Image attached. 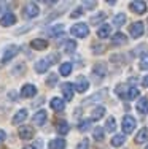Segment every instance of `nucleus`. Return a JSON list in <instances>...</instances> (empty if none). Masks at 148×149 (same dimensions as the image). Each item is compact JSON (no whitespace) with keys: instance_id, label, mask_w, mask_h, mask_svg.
Returning a JSON list of instances; mask_svg holds the SVG:
<instances>
[{"instance_id":"nucleus-1","label":"nucleus","mask_w":148,"mask_h":149,"mask_svg":"<svg viewBox=\"0 0 148 149\" xmlns=\"http://www.w3.org/2000/svg\"><path fill=\"white\" fill-rule=\"evenodd\" d=\"M38 13H40V8L35 2H27L22 8V16L26 19H32V17H37Z\"/></svg>"},{"instance_id":"nucleus-2","label":"nucleus","mask_w":148,"mask_h":149,"mask_svg":"<svg viewBox=\"0 0 148 149\" xmlns=\"http://www.w3.org/2000/svg\"><path fill=\"white\" fill-rule=\"evenodd\" d=\"M70 33H72L73 37L84 38V37H88V35H89V27H88V24L78 22V24H75V26H72V29H70Z\"/></svg>"},{"instance_id":"nucleus-3","label":"nucleus","mask_w":148,"mask_h":149,"mask_svg":"<svg viewBox=\"0 0 148 149\" xmlns=\"http://www.w3.org/2000/svg\"><path fill=\"white\" fill-rule=\"evenodd\" d=\"M54 59H58V56H51V57H48V59H40L37 63H35V72L37 73H45L49 68V65L53 63L51 60H54Z\"/></svg>"},{"instance_id":"nucleus-4","label":"nucleus","mask_w":148,"mask_h":149,"mask_svg":"<svg viewBox=\"0 0 148 149\" xmlns=\"http://www.w3.org/2000/svg\"><path fill=\"white\" fill-rule=\"evenodd\" d=\"M135 125H137V122H135V119L132 118V116H124L123 118V122H121V129H123V132L124 133H131L134 129H135Z\"/></svg>"},{"instance_id":"nucleus-5","label":"nucleus","mask_w":148,"mask_h":149,"mask_svg":"<svg viewBox=\"0 0 148 149\" xmlns=\"http://www.w3.org/2000/svg\"><path fill=\"white\" fill-rule=\"evenodd\" d=\"M18 135H19L21 140H32L34 138V129L30 125H21L19 130H18Z\"/></svg>"},{"instance_id":"nucleus-6","label":"nucleus","mask_w":148,"mask_h":149,"mask_svg":"<svg viewBox=\"0 0 148 149\" xmlns=\"http://www.w3.org/2000/svg\"><path fill=\"white\" fill-rule=\"evenodd\" d=\"M129 8H131V11L137 13V15H143L147 11V3L142 2V0H135V2L129 3Z\"/></svg>"},{"instance_id":"nucleus-7","label":"nucleus","mask_w":148,"mask_h":149,"mask_svg":"<svg viewBox=\"0 0 148 149\" xmlns=\"http://www.w3.org/2000/svg\"><path fill=\"white\" fill-rule=\"evenodd\" d=\"M129 32H131V35L134 38H140L143 35V32H145V29H143V22H140V21L134 22L132 26L129 27Z\"/></svg>"},{"instance_id":"nucleus-8","label":"nucleus","mask_w":148,"mask_h":149,"mask_svg":"<svg viewBox=\"0 0 148 149\" xmlns=\"http://www.w3.org/2000/svg\"><path fill=\"white\" fill-rule=\"evenodd\" d=\"M93 73H94V76H96V78H99V79L105 78V74H107V65H105L104 62L96 63V65L93 67Z\"/></svg>"},{"instance_id":"nucleus-9","label":"nucleus","mask_w":148,"mask_h":149,"mask_svg":"<svg viewBox=\"0 0 148 149\" xmlns=\"http://www.w3.org/2000/svg\"><path fill=\"white\" fill-rule=\"evenodd\" d=\"M35 94H37V87H35L34 84H24V86L21 87V97H24V98H30V97H34Z\"/></svg>"},{"instance_id":"nucleus-10","label":"nucleus","mask_w":148,"mask_h":149,"mask_svg":"<svg viewBox=\"0 0 148 149\" xmlns=\"http://www.w3.org/2000/svg\"><path fill=\"white\" fill-rule=\"evenodd\" d=\"M19 52V48L18 46H10L8 49H5V52H3V57H2V62H8V60H11Z\"/></svg>"},{"instance_id":"nucleus-11","label":"nucleus","mask_w":148,"mask_h":149,"mask_svg":"<svg viewBox=\"0 0 148 149\" xmlns=\"http://www.w3.org/2000/svg\"><path fill=\"white\" fill-rule=\"evenodd\" d=\"M16 22V16L13 15V13H5V15L2 16V19H0V26H3V27H10V26H13V24Z\"/></svg>"},{"instance_id":"nucleus-12","label":"nucleus","mask_w":148,"mask_h":149,"mask_svg":"<svg viewBox=\"0 0 148 149\" xmlns=\"http://www.w3.org/2000/svg\"><path fill=\"white\" fill-rule=\"evenodd\" d=\"M32 122L35 124V125H43V124L46 122V111H45V109L37 111L34 114V118H32Z\"/></svg>"},{"instance_id":"nucleus-13","label":"nucleus","mask_w":148,"mask_h":149,"mask_svg":"<svg viewBox=\"0 0 148 149\" xmlns=\"http://www.w3.org/2000/svg\"><path fill=\"white\" fill-rule=\"evenodd\" d=\"M73 87H75V86H72L70 83H64V84H62L61 89H62V94H64V98H65V100L70 102V100L73 98V92H75V91H73Z\"/></svg>"},{"instance_id":"nucleus-14","label":"nucleus","mask_w":148,"mask_h":149,"mask_svg":"<svg viewBox=\"0 0 148 149\" xmlns=\"http://www.w3.org/2000/svg\"><path fill=\"white\" fill-rule=\"evenodd\" d=\"M30 46L34 49H37V51H43V49L48 48V41L43 40V38H35V40L30 41Z\"/></svg>"},{"instance_id":"nucleus-15","label":"nucleus","mask_w":148,"mask_h":149,"mask_svg":"<svg viewBox=\"0 0 148 149\" xmlns=\"http://www.w3.org/2000/svg\"><path fill=\"white\" fill-rule=\"evenodd\" d=\"M26 119H27V109H19V111H18L16 114L13 116L11 122L15 124V125H18V124L24 122V120H26Z\"/></svg>"},{"instance_id":"nucleus-16","label":"nucleus","mask_w":148,"mask_h":149,"mask_svg":"<svg viewBox=\"0 0 148 149\" xmlns=\"http://www.w3.org/2000/svg\"><path fill=\"white\" fill-rule=\"evenodd\" d=\"M110 33H112L110 24H102V26L97 29V37L99 38H107V37H110Z\"/></svg>"},{"instance_id":"nucleus-17","label":"nucleus","mask_w":148,"mask_h":149,"mask_svg":"<svg viewBox=\"0 0 148 149\" xmlns=\"http://www.w3.org/2000/svg\"><path fill=\"white\" fill-rule=\"evenodd\" d=\"M88 87H89V81H88L86 78L80 76L78 81H76V84H75V89L78 91V92H86Z\"/></svg>"},{"instance_id":"nucleus-18","label":"nucleus","mask_w":148,"mask_h":149,"mask_svg":"<svg viewBox=\"0 0 148 149\" xmlns=\"http://www.w3.org/2000/svg\"><path fill=\"white\" fill-rule=\"evenodd\" d=\"M49 106H51L53 109H54V111H62V109H64V100H62V98H58V97H54V98H51V102H49Z\"/></svg>"},{"instance_id":"nucleus-19","label":"nucleus","mask_w":148,"mask_h":149,"mask_svg":"<svg viewBox=\"0 0 148 149\" xmlns=\"http://www.w3.org/2000/svg\"><path fill=\"white\" fill-rule=\"evenodd\" d=\"M135 108L140 114H147L148 113V98H140V100L137 102Z\"/></svg>"},{"instance_id":"nucleus-20","label":"nucleus","mask_w":148,"mask_h":149,"mask_svg":"<svg viewBox=\"0 0 148 149\" xmlns=\"http://www.w3.org/2000/svg\"><path fill=\"white\" fill-rule=\"evenodd\" d=\"M145 141H148V127H143L135 136V143L137 144H142V143H145Z\"/></svg>"},{"instance_id":"nucleus-21","label":"nucleus","mask_w":148,"mask_h":149,"mask_svg":"<svg viewBox=\"0 0 148 149\" xmlns=\"http://www.w3.org/2000/svg\"><path fill=\"white\" fill-rule=\"evenodd\" d=\"M49 149H65V140L64 138H56L49 141Z\"/></svg>"},{"instance_id":"nucleus-22","label":"nucleus","mask_w":148,"mask_h":149,"mask_svg":"<svg viewBox=\"0 0 148 149\" xmlns=\"http://www.w3.org/2000/svg\"><path fill=\"white\" fill-rule=\"evenodd\" d=\"M59 73H61L62 76H69V74L72 73V62L61 63V67H59Z\"/></svg>"},{"instance_id":"nucleus-23","label":"nucleus","mask_w":148,"mask_h":149,"mask_svg":"<svg viewBox=\"0 0 148 149\" xmlns=\"http://www.w3.org/2000/svg\"><path fill=\"white\" fill-rule=\"evenodd\" d=\"M126 41H128V38H126V35L121 33V32H118V33L112 38V43L113 45H124Z\"/></svg>"},{"instance_id":"nucleus-24","label":"nucleus","mask_w":148,"mask_h":149,"mask_svg":"<svg viewBox=\"0 0 148 149\" xmlns=\"http://www.w3.org/2000/svg\"><path fill=\"white\" fill-rule=\"evenodd\" d=\"M104 114H105V108H104V106H97V108L93 109V119L94 120L102 119V118H104Z\"/></svg>"},{"instance_id":"nucleus-25","label":"nucleus","mask_w":148,"mask_h":149,"mask_svg":"<svg viewBox=\"0 0 148 149\" xmlns=\"http://www.w3.org/2000/svg\"><path fill=\"white\" fill-rule=\"evenodd\" d=\"M69 130H70L69 124H67L65 120H59V122H58V132L61 135H65V133H69Z\"/></svg>"},{"instance_id":"nucleus-26","label":"nucleus","mask_w":148,"mask_h":149,"mask_svg":"<svg viewBox=\"0 0 148 149\" xmlns=\"http://www.w3.org/2000/svg\"><path fill=\"white\" fill-rule=\"evenodd\" d=\"M93 133H94V140L96 141H104L105 133H104V129H102V127H96Z\"/></svg>"},{"instance_id":"nucleus-27","label":"nucleus","mask_w":148,"mask_h":149,"mask_svg":"<svg viewBox=\"0 0 148 149\" xmlns=\"http://www.w3.org/2000/svg\"><path fill=\"white\" fill-rule=\"evenodd\" d=\"M123 143H124V135H115L112 138V146H115V148L121 146Z\"/></svg>"},{"instance_id":"nucleus-28","label":"nucleus","mask_w":148,"mask_h":149,"mask_svg":"<svg viewBox=\"0 0 148 149\" xmlns=\"http://www.w3.org/2000/svg\"><path fill=\"white\" fill-rule=\"evenodd\" d=\"M105 17H107V15H105V13H99V15H96V16L91 17L89 22H91V24H96V26H97V24H99V22H102V21H104Z\"/></svg>"},{"instance_id":"nucleus-29","label":"nucleus","mask_w":148,"mask_h":149,"mask_svg":"<svg viewBox=\"0 0 148 149\" xmlns=\"http://www.w3.org/2000/svg\"><path fill=\"white\" fill-rule=\"evenodd\" d=\"M124 22H126V16L123 15V13H119V15H116V16H115V19H113V24H115L116 27L123 26Z\"/></svg>"},{"instance_id":"nucleus-30","label":"nucleus","mask_w":148,"mask_h":149,"mask_svg":"<svg viewBox=\"0 0 148 149\" xmlns=\"http://www.w3.org/2000/svg\"><path fill=\"white\" fill-rule=\"evenodd\" d=\"M140 95V91L135 89V87H129V94H128V100H135Z\"/></svg>"},{"instance_id":"nucleus-31","label":"nucleus","mask_w":148,"mask_h":149,"mask_svg":"<svg viewBox=\"0 0 148 149\" xmlns=\"http://www.w3.org/2000/svg\"><path fill=\"white\" fill-rule=\"evenodd\" d=\"M140 68H142V70H148V52H145V54L140 57Z\"/></svg>"},{"instance_id":"nucleus-32","label":"nucleus","mask_w":148,"mask_h":149,"mask_svg":"<svg viewBox=\"0 0 148 149\" xmlns=\"http://www.w3.org/2000/svg\"><path fill=\"white\" fill-rule=\"evenodd\" d=\"M105 127H107V130H110V132H113L115 130V118L113 116H110V118L107 119V122H105Z\"/></svg>"},{"instance_id":"nucleus-33","label":"nucleus","mask_w":148,"mask_h":149,"mask_svg":"<svg viewBox=\"0 0 148 149\" xmlns=\"http://www.w3.org/2000/svg\"><path fill=\"white\" fill-rule=\"evenodd\" d=\"M89 125H91V120H81L78 125V130L80 132H86V130H89Z\"/></svg>"},{"instance_id":"nucleus-34","label":"nucleus","mask_w":148,"mask_h":149,"mask_svg":"<svg viewBox=\"0 0 148 149\" xmlns=\"http://www.w3.org/2000/svg\"><path fill=\"white\" fill-rule=\"evenodd\" d=\"M75 48H76V43H75V41L69 40V41L65 43V52H73V51H75Z\"/></svg>"},{"instance_id":"nucleus-35","label":"nucleus","mask_w":148,"mask_h":149,"mask_svg":"<svg viewBox=\"0 0 148 149\" xmlns=\"http://www.w3.org/2000/svg\"><path fill=\"white\" fill-rule=\"evenodd\" d=\"M56 83H58V74H49L48 79H46V84H48L49 87H53Z\"/></svg>"},{"instance_id":"nucleus-36","label":"nucleus","mask_w":148,"mask_h":149,"mask_svg":"<svg viewBox=\"0 0 148 149\" xmlns=\"http://www.w3.org/2000/svg\"><path fill=\"white\" fill-rule=\"evenodd\" d=\"M62 30H64V26H62V24H58V26H54V27H53L49 33H51V35H58V33H61Z\"/></svg>"},{"instance_id":"nucleus-37","label":"nucleus","mask_w":148,"mask_h":149,"mask_svg":"<svg viewBox=\"0 0 148 149\" xmlns=\"http://www.w3.org/2000/svg\"><path fill=\"white\" fill-rule=\"evenodd\" d=\"M76 149H89V140H88V138L81 140V141H80V144L76 146Z\"/></svg>"},{"instance_id":"nucleus-38","label":"nucleus","mask_w":148,"mask_h":149,"mask_svg":"<svg viewBox=\"0 0 148 149\" xmlns=\"http://www.w3.org/2000/svg\"><path fill=\"white\" fill-rule=\"evenodd\" d=\"M81 15H83V8H76L70 16H72V17H78V16H81Z\"/></svg>"},{"instance_id":"nucleus-39","label":"nucleus","mask_w":148,"mask_h":149,"mask_svg":"<svg viewBox=\"0 0 148 149\" xmlns=\"http://www.w3.org/2000/svg\"><path fill=\"white\" fill-rule=\"evenodd\" d=\"M83 6H86V8H94V6H97V2H84Z\"/></svg>"},{"instance_id":"nucleus-40","label":"nucleus","mask_w":148,"mask_h":149,"mask_svg":"<svg viewBox=\"0 0 148 149\" xmlns=\"http://www.w3.org/2000/svg\"><path fill=\"white\" fill-rule=\"evenodd\" d=\"M5 138H6V133H5V130H0V144L5 141Z\"/></svg>"},{"instance_id":"nucleus-41","label":"nucleus","mask_w":148,"mask_h":149,"mask_svg":"<svg viewBox=\"0 0 148 149\" xmlns=\"http://www.w3.org/2000/svg\"><path fill=\"white\" fill-rule=\"evenodd\" d=\"M142 84H143L145 87H148V76H145V78L142 79Z\"/></svg>"},{"instance_id":"nucleus-42","label":"nucleus","mask_w":148,"mask_h":149,"mask_svg":"<svg viewBox=\"0 0 148 149\" xmlns=\"http://www.w3.org/2000/svg\"><path fill=\"white\" fill-rule=\"evenodd\" d=\"M24 149H35V146H26Z\"/></svg>"},{"instance_id":"nucleus-43","label":"nucleus","mask_w":148,"mask_h":149,"mask_svg":"<svg viewBox=\"0 0 148 149\" xmlns=\"http://www.w3.org/2000/svg\"><path fill=\"white\" fill-rule=\"evenodd\" d=\"M145 149H148V146H147V148H145Z\"/></svg>"},{"instance_id":"nucleus-44","label":"nucleus","mask_w":148,"mask_h":149,"mask_svg":"<svg viewBox=\"0 0 148 149\" xmlns=\"http://www.w3.org/2000/svg\"><path fill=\"white\" fill-rule=\"evenodd\" d=\"M147 22H148V21H147Z\"/></svg>"}]
</instances>
